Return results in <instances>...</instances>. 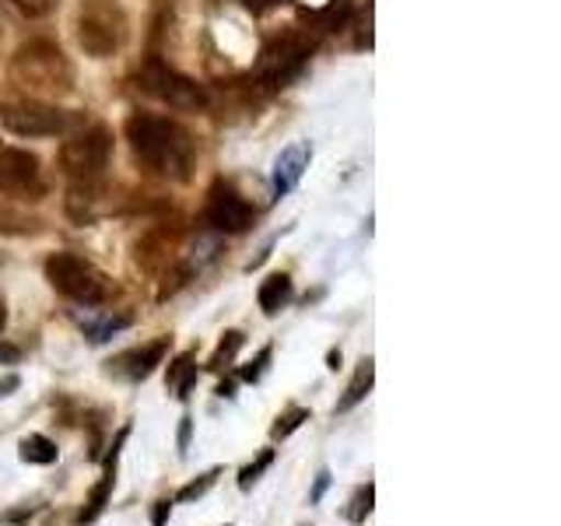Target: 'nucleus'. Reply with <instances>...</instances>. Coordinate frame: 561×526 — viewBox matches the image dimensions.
<instances>
[{
    "label": "nucleus",
    "mask_w": 561,
    "mask_h": 526,
    "mask_svg": "<svg viewBox=\"0 0 561 526\" xmlns=\"http://www.w3.org/2000/svg\"><path fill=\"white\" fill-rule=\"evenodd\" d=\"M169 516H172V502H169V499H162V502H154V513H151V523H154V526H165V523H169Z\"/></svg>",
    "instance_id": "bb28decb"
},
{
    "label": "nucleus",
    "mask_w": 561,
    "mask_h": 526,
    "mask_svg": "<svg viewBox=\"0 0 561 526\" xmlns=\"http://www.w3.org/2000/svg\"><path fill=\"white\" fill-rule=\"evenodd\" d=\"M8 78L25 99L39 102H60L75 92V64L49 39H32L18 49L8 64Z\"/></svg>",
    "instance_id": "f03ea898"
},
{
    "label": "nucleus",
    "mask_w": 561,
    "mask_h": 526,
    "mask_svg": "<svg viewBox=\"0 0 561 526\" xmlns=\"http://www.w3.org/2000/svg\"><path fill=\"white\" fill-rule=\"evenodd\" d=\"M193 382H197V365H193V355H180L175 365H169V390L180 400H186Z\"/></svg>",
    "instance_id": "dca6fc26"
},
{
    "label": "nucleus",
    "mask_w": 561,
    "mask_h": 526,
    "mask_svg": "<svg viewBox=\"0 0 561 526\" xmlns=\"http://www.w3.org/2000/svg\"><path fill=\"white\" fill-rule=\"evenodd\" d=\"M373 379H376V365H373V358H365V362L358 365L355 379L347 382L344 397L337 400V411L344 414V411H351V408H355V403H362V400L368 397V390H373Z\"/></svg>",
    "instance_id": "2eb2a0df"
},
{
    "label": "nucleus",
    "mask_w": 561,
    "mask_h": 526,
    "mask_svg": "<svg viewBox=\"0 0 561 526\" xmlns=\"http://www.w3.org/2000/svg\"><path fill=\"white\" fill-rule=\"evenodd\" d=\"M215 481H218V470H210V473H204L201 481L186 484V488H183V491H180V495H175V499H180V502H193V499H201V495H207L210 488H215Z\"/></svg>",
    "instance_id": "b1692460"
},
{
    "label": "nucleus",
    "mask_w": 561,
    "mask_h": 526,
    "mask_svg": "<svg viewBox=\"0 0 561 526\" xmlns=\"http://www.w3.org/2000/svg\"><path fill=\"white\" fill-rule=\"evenodd\" d=\"M373 499H376V488L365 484L355 491V499H351V508H347V519L351 523H365V516L373 513Z\"/></svg>",
    "instance_id": "aec40b11"
},
{
    "label": "nucleus",
    "mask_w": 561,
    "mask_h": 526,
    "mask_svg": "<svg viewBox=\"0 0 561 526\" xmlns=\"http://www.w3.org/2000/svg\"><path fill=\"white\" fill-rule=\"evenodd\" d=\"M35 225L39 221H32L25 218L22 210H14L4 197H0V232H11V236H25V232H35Z\"/></svg>",
    "instance_id": "a211bd4d"
},
{
    "label": "nucleus",
    "mask_w": 561,
    "mask_h": 526,
    "mask_svg": "<svg viewBox=\"0 0 561 526\" xmlns=\"http://www.w3.org/2000/svg\"><path fill=\"white\" fill-rule=\"evenodd\" d=\"M0 123H4V127L18 137H57V134H67L70 127H75L78 116L57 110L53 102L22 99V102L0 105Z\"/></svg>",
    "instance_id": "1a4fd4ad"
},
{
    "label": "nucleus",
    "mask_w": 561,
    "mask_h": 526,
    "mask_svg": "<svg viewBox=\"0 0 561 526\" xmlns=\"http://www.w3.org/2000/svg\"><path fill=\"white\" fill-rule=\"evenodd\" d=\"M18 376H8V379H0V397H11V390H18Z\"/></svg>",
    "instance_id": "7c9ffc66"
},
{
    "label": "nucleus",
    "mask_w": 561,
    "mask_h": 526,
    "mask_svg": "<svg viewBox=\"0 0 561 526\" xmlns=\"http://www.w3.org/2000/svg\"><path fill=\"white\" fill-rule=\"evenodd\" d=\"M127 140L134 148V158L151 175H162L172 183H186L197 169V145L193 134L169 116L154 113H134L127 119Z\"/></svg>",
    "instance_id": "f257e3e1"
},
{
    "label": "nucleus",
    "mask_w": 561,
    "mask_h": 526,
    "mask_svg": "<svg viewBox=\"0 0 561 526\" xmlns=\"http://www.w3.org/2000/svg\"><path fill=\"white\" fill-rule=\"evenodd\" d=\"M18 358H22V351L14 344H0V365H14Z\"/></svg>",
    "instance_id": "c85d7f7f"
},
{
    "label": "nucleus",
    "mask_w": 561,
    "mask_h": 526,
    "mask_svg": "<svg viewBox=\"0 0 561 526\" xmlns=\"http://www.w3.org/2000/svg\"><path fill=\"white\" fill-rule=\"evenodd\" d=\"M113 162V130L95 123L70 134L60 148V165L75 180V186H95Z\"/></svg>",
    "instance_id": "20e7f679"
},
{
    "label": "nucleus",
    "mask_w": 561,
    "mask_h": 526,
    "mask_svg": "<svg viewBox=\"0 0 561 526\" xmlns=\"http://www.w3.org/2000/svg\"><path fill=\"white\" fill-rule=\"evenodd\" d=\"M137 84L158 102H165L169 110H183V113H197L207 105V92L204 84H197L193 78L172 70L169 64H162L158 57H151L145 67L137 70Z\"/></svg>",
    "instance_id": "0eeeda50"
},
{
    "label": "nucleus",
    "mask_w": 561,
    "mask_h": 526,
    "mask_svg": "<svg viewBox=\"0 0 561 526\" xmlns=\"http://www.w3.org/2000/svg\"><path fill=\"white\" fill-rule=\"evenodd\" d=\"M232 390H236V386H232V382H221V386H218V393H221V397H236Z\"/></svg>",
    "instance_id": "473e14b6"
},
{
    "label": "nucleus",
    "mask_w": 561,
    "mask_h": 526,
    "mask_svg": "<svg viewBox=\"0 0 561 526\" xmlns=\"http://www.w3.org/2000/svg\"><path fill=\"white\" fill-rule=\"evenodd\" d=\"M309 53H312V39L302 32H285L271 39L260 53V64H256V81L267 84L271 92L277 88H288L298 75L306 70L309 64Z\"/></svg>",
    "instance_id": "423d86ee"
},
{
    "label": "nucleus",
    "mask_w": 561,
    "mask_h": 526,
    "mask_svg": "<svg viewBox=\"0 0 561 526\" xmlns=\"http://www.w3.org/2000/svg\"><path fill=\"white\" fill-rule=\"evenodd\" d=\"M46 281L81 306H102L110 298V277L78 253H53L46 260Z\"/></svg>",
    "instance_id": "39448f33"
},
{
    "label": "nucleus",
    "mask_w": 561,
    "mask_h": 526,
    "mask_svg": "<svg viewBox=\"0 0 561 526\" xmlns=\"http://www.w3.org/2000/svg\"><path fill=\"white\" fill-rule=\"evenodd\" d=\"M312 162V145L309 140H295L285 151L274 158V172H271V186L274 197H288V193L302 183V175Z\"/></svg>",
    "instance_id": "9b49d317"
},
{
    "label": "nucleus",
    "mask_w": 561,
    "mask_h": 526,
    "mask_svg": "<svg viewBox=\"0 0 561 526\" xmlns=\"http://www.w3.org/2000/svg\"><path fill=\"white\" fill-rule=\"evenodd\" d=\"M190 446V418H183V428H180V449Z\"/></svg>",
    "instance_id": "2f4dec72"
},
{
    "label": "nucleus",
    "mask_w": 561,
    "mask_h": 526,
    "mask_svg": "<svg viewBox=\"0 0 561 526\" xmlns=\"http://www.w3.org/2000/svg\"><path fill=\"white\" fill-rule=\"evenodd\" d=\"M302 421H309V411L306 408H291V411H285L277 421H274V428H271V435L274 438H288L295 428H302Z\"/></svg>",
    "instance_id": "5701e85b"
},
{
    "label": "nucleus",
    "mask_w": 561,
    "mask_h": 526,
    "mask_svg": "<svg viewBox=\"0 0 561 526\" xmlns=\"http://www.w3.org/2000/svg\"><path fill=\"white\" fill-rule=\"evenodd\" d=\"M327 484H330V473L323 470V473H320V481H316V488H312V502H320V499H323Z\"/></svg>",
    "instance_id": "c756f323"
},
{
    "label": "nucleus",
    "mask_w": 561,
    "mask_h": 526,
    "mask_svg": "<svg viewBox=\"0 0 561 526\" xmlns=\"http://www.w3.org/2000/svg\"><path fill=\"white\" fill-rule=\"evenodd\" d=\"M239 347H242V333L239 330H228L225 333V341L218 344L215 351V358H210V368H225L228 362H232L239 355Z\"/></svg>",
    "instance_id": "412c9836"
},
{
    "label": "nucleus",
    "mask_w": 561,
    "mask_h": 526,
    "mask_svg": "<svg viewBox=\"0 0 561 526\" xmlns=\"http://www.w3.org/2000/svg\"><path fill=\"white\" fill-rule=\"evenodd\" d=\"M4 323H8V312H4V298H0V330H4Z\"/></svg>",
    "instance_id": "72a5a7b5"
},
{
    "label": "nucleus",
    "mask_w": 561,
    "mask_h": 526,
    "mask_svg": "<svg viewBox=\"0 0 561 526\" xmlns=\"http://www.w3.org/2000/svg\"><path fill=\"white\" fill-rule=\"evenodd\" d=\"M267 362H271V347H263L260 355H256V362L242 368V379H245V382H260L263 373H267Z\"/></svg>",
    "instance_id": "393cba45"
},
{
    "label": "nucleus",
    "mask_w": 561,
    "mask_h": 526,
    "mask_svg": "<svg viewBox=\"0 0 561 526\" xmlns=\"http://www.w3.org/2000/svg\"><path fill=\"white\" fill-rule=\"evenodd\" d=\"M123 443H127V432H119L116 446H113V456H110V464H105L102 481L92 488V495H88V508H81L78 523H95V519L102 516V508H105V502H110L113 484H116V456H119V446H123Z\"/></svg>",
    "instance_id": "ddd939ff"
},
{
    "label": "nucleus",
    "mask_w": 561,
    "mask_h": 526,
    "mask_svg": "<svg viewBox=\"0 0 561 526\" xmlns=\"http://www.w3.org/2000/svg\"><path fill=\"white\" fill-rule=\"evenodd\" d=\"M18 8H25L28 14H43V11H49L53 8V0H14Z\"/></svg>",
    "instance_id": "cd10ccee"
},
{
    "label": "nucleus",
    "mask_w": 561,
    "mask_h": 526,
    "mask_svg": "<svg viewBox=\"0 0 561 526\" xmlns=\"http://www.w3.org/2000/svg\"><path fill=\"white\" fill-rule=\"evenodd\" d=\"M271 464H274V449H263L250 467H242V473H239V488H242V491H250V488L260 481V473L267 470Z\"/></svg>",
    "instance_id": "4be33fe9"
},
{
    "label": "nucleus",
    "mask_w": 561,
    "mask_h": 526,
    "mask_svg": "<svg viewBox=\"0 0 561 526\" xmlns=\"http://www.w3.org/2000/svg\"><path fill=\"white\" fill-rule=\"evenodd\" d=\"M25 464H39V467H49L57 464V443H49L46 435H28L22 438V449H18Z\"/></svg>",
    "instance_id": "f3484780"
},
{
    "label": "nucleus",
    "mask_w": 561,
    "mask_h": 526,
    "mask_svg": "<svg viewBox=\"0 0 561 526\" xmlns=\"http://www.w3.org/2000/svg\"><path fill=\"white\" fill-rule=\"evenodd\" d=\"M165 347H169V341H154V344H145V347L123 351L116 362H110V373H116L123 379H134V382L148 379L154 373V365H162Z\"/></svg>",
    "instance_id": "f8f14e48"
},
{
    "label": "nucleus",
    "mask_w": 561,
    "mask_h": 526,
    "mask_svg": "<svg viewBox=\"0 0 561 526\" xmlns=\"http://www.w3.org/2000/svg\"><path fill=\"white\" fill-rule=\"evenodd\" d=\"M253 221H256V210L239 190H232L228 183L210 186V193H207V225L210 228H218L225 236H239V232H250Z\"/></svg>",
    "instance_id": "9d476101"
},
{
    "label": "nucleus",
    "mask_w": 561,
    "mask_h": 526,
    "mask_svg": "<svg viewBox=\"0 0 561 526\" xmlns=\"http://www.w3.org/2000/svg\"><path fill=\"white\" fill-rule=\"evenodd\" d=\"M130 323V316H105L102 323H84V330H88V338H92L95 344H102V341H110L116 330H123Z\"/></svg>",
    "instance_id": "6ab92c4d"
},
{
    "label": "nucleus",
    "mask_w": 561,
    "mask_h": 526,
    "mask_svg": "<svg viewBox=\"0 0 561 526\" xmlns=\"http://www.w3.org/2000/svg\"><path fill=\"white\" fill-rule=\"evenodd\" d=\"M78 43L92 60H110L127 46L130 22L116 0H81L78 8Z\"/></svg>",
    "instance_id": "7ed1b4c3"
},
{
    "label": "nucleus",
    "mask_w": 561,
    "mask_h": 526,
    "mask_svg": "<svg viewBox=\"0 0 561 526\" xmlns=\"http://www.w3.org/2000/svg\"><path fill=\"white\" fill-rule=\"evenodd\" d=\"M236 4H242L245 11H253V14H267L274 8H285L288 0H236Z\"/></svg>",
    "instance_id": "a878e982"
},
{
    "label": "nucleus",
    "mask_w": 561,
    "mask_h": 526,
    "mask_svg": "<svg viewBox=\"0 0 561 526\" xmlns=\"http://www.w3.org/2000/svg\"><path fill=\"white\" fill-rule=\"evenodd\" d=\"M291 295H295L291 277H288V274H271V277L260 285L256 302H260V309L267 312V316H277L280 309H285V306L291 302Z\"/></svg>",
    "instance_id": "4468645a"
},
{
    "label": "nucleus",
    "mask_w": 561,
    "mask_h": 526,
    "mask_svg": "<svg viewBox=\"0 0 561 526\" xmlns=\"http://www.w3.org/2000/svg\"><path fill=\"white\" fill-rule=\"evenodd\" d=\"M46 190L39 158L25 148H0V197L14 204H39Z\"/></svg>",
    "instance_id": "6e6552de"
}]
</instances>
